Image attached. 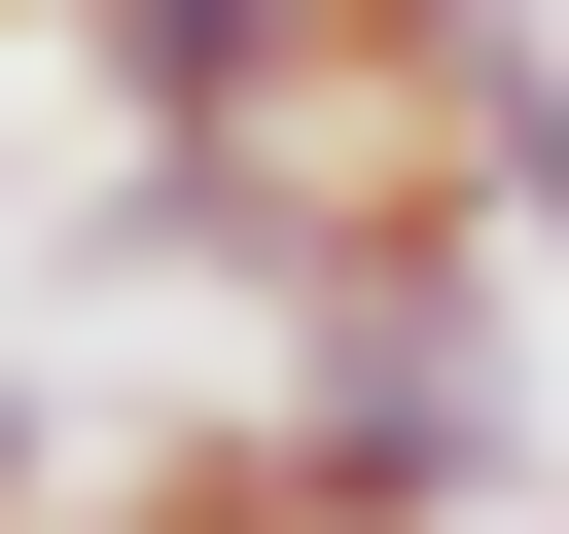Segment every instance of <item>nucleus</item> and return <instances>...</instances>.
I'll return each mask as SVG.
<instances>
[{
    "instance_id": "nucleus-2",
    "label": "nucleus",
    "mask_w": 569,
    "mask_h": 534,
    "mask_svg": "<svg viewBox=\"0 0 569 534\" xmlns=\"http://www.w3.org/2000/svg\"><path fill=\"white\" fill-rule=\"evenodd\" d=\"M107 142H320V0H36Z\"/></svg>"
},
{
    "instance_id": "nucleus-1",
    "label": "nucleus",
    "mask_w": 569,
    "mask_h": 534,
    "mask_svg": "<svg viewBox=\"0 0 569 534\" xmlns=\"http://www.w3.org/2000/svg\"><path fill=\"white\" fill-rule=\"evenodd\" d=\"M249 463H284L320 534H498V498H533V249H462L427 178L320 142V214H284V285H249Z\"/></svg>"
},
{
    "instance_id": "nucleus-5",
    "label": "nucleus",
    "mask_w": 569,
    "mask_h": 534,
    "mask_svg": "<svg viewBox=\"0 0 569 534\" xmlns=\"http://www.w3.org/2000/svg\"><path fill=\"white\" fill-rule=\"evenodd\" d=\"M0 36H36V0H0Z\"/></svg>"
},
{
    "instance_id": "nucleus-4",
    "label": "nucleus",
    "mask_w": 569,
    "mask_h": 534,
    "mask_svg": "<svg viewBox=\"0 0 569 534\" xmlns=\"http://www.w3.org/2000/svg\"><path fill=\"white\" fill-rule=\"evenodd\" d=\"M0 534H71V427H36V356H0Z\"/></svg>"
},
{
    "instance_id": "nucleus-3",
    "label": "nucleus",
    "mask_w": 569,
    "mask_h": 534,
    "mask_svg": "<svg viewBox=\"0 0 569 534\" xmlns=\"http://www.w3.org/2000/svg\"><path fill=\"white\" fill-rule=\"evenodd\" d=\"M71 534H320V498H284V463H249V392H213V427H142V463H107Z\"/></svg>"
}]
</instances>
